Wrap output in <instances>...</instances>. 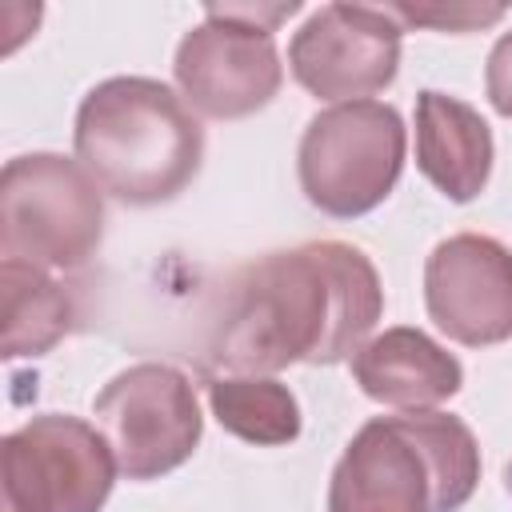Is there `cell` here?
I'll use <instances>...</instances> for the list:
<instances>
[{"instance_id": "cell-1", "label": "cell", "mask_w": 512, "mask_h": 512, "mask_svg": "<svg viewBox=\"0 0 512 512\" xmlns=\"http://www.w3.org/2000/svg\"><path fill=\"white\" fill-rule=\"evenodd\" d=\"M384 316L376 264L344 240H308L244 264L212 320L208 360L232 376L352 360Z\"/></svg>"}, {"instance_id": "cell-2", "label": "cell", "mask_w": 512, "mask_h": 512, "mask_svg": "<svg viewBox=\"0 0 512 512\" xmlns=\"http://www.w3.org/2000/svg\"><path fill=\"white\" fill-rule=\"evenodd\" d=\"M80 168L120 204L176 200L204 164V128L164 80L108 76L84 92L72 124Z\"/></svg>"}, {"instance_id": "cell-3", "label": "cell", "mask_w": 512, "mask_h": 512, "mask_svg": "<svg viewBox=\"0 0 512 512\" xmlns=\"http://www.w3.org/2000/svg\"><path fill=\"white\" fill-rule=\"evenodd\" d=\"M480 484V444L460 416H372L340 452L328 512H460Z\"/></svg>"}, {"instance_id": "cell-4", "label": "cell", "mask_w": 512, "mask_h": 512, "mask_svg": "<svg viewBox=\"0 0 512 512\" xmlns=\"http://www.w3.org/2000/svg\"><path fill=\"white\" fill-rule=\"evenodd\" d=\"M408 156V128L392 104L352 100L316 112L296 148V176L304 200L332 216L356 220L380 208Z\"/></svg>"}, {"instance_id": "cell-5", "label": "cell", "mask_w": 512, "mask_h": 512, "mask_svg": "<svg viewBox=\"0 0 512 512\" xmlns=\"http://www.w3.org/2000/svg\"><path fill=\"white\" fill-rule=\"evenodd\" d=\"M104 240L100 184L60 152L12 156L0 172V256L36 268H84Z\"/></svg>"}, {"instance_id": "cell-6", "label": "cell", "mask_w": 512, "mask_h": 512, "mask_svg": "<svg viewBox=\"0 0 512 512\" xmlns=\"http://www.w3.org/2000/svg\"><path fill=\"white\" fill-rule=\"evenodd\" d=\"M116 472L100 428L40 412L0 440V512H104Z\"/></svg>"}, {"instance_id": "cell-7", "label": "cell", "mask_w": 512, "mask_h": 512, "mask_svg": "<svg viewBox=\"0 0 512 512\" xmlns=\"http://www.w3.org/2000/svg\"><path fill=\"white\" fill-rule=\"evenodd\" d=\"M120 476L160 480L192 460L204 436L196 384L160 360H140L116 372L92 400Z\"/></svg>"}, {"instance_id": "cell-8", "label": "cell", "mask_w": 512, "mask_h": 512, "mask_svg": "<svg viewBox=\"0 0 512 512\" xmlns=\"http://www.w3.org/2000/svg\"><path fill=\"white\" fill-rule=\"evenodd\" d=\"M404 24L372 4H320L288 40L296 84L328 104L372 100L400 72Z\"/></svg>"}, {"instance_id": "cell-9", "label": "cell", "mask_w": 512, "mask_h": 512, "mask_svg": "<svg viewBox=\"0 0 512 512\" xmlns=\"http://www.w3.org/2000/svg\"><path fill=\"white\" fill-rule=\"evenodd\" d=\"M172 80L192 112L208 120H244L276 100L284 64L268 28L240 24L208 4L204 20L176 44Z\"/></svg>"}, {"instance_id": "cell-10", "label": "cell", "mask_w": 512, "mask_h": 512, "mask_svg": "<svg viewBox=\"0 0 512 512\" xmlns=\"http://www.w3.org/2000/svg\"><path fill=\"white\" fill-rule=\"evenodd\" d=\"M428 320L464 348L512 340V248L484 232H456L424 260Z\"/></svg>"}, {"instance_id": "cell-11", "label": "cell", "mask_w": 512, "mask_h": 512, "mask_svg": "<svg viewBox=\"0 0 512 512\" xmlns=\"http://www.w3.org/2000/svg\"><path fill=\"white\" fill-rule=\"evenodd\" d=\"M352 380L376 404L428 412L452 400L464 384L460 360L420 328H384L352 356Z\"/></svg>"}, {"instance_id": "cell-12", "label": "cell", "mask_w": 512, "mask_h": 512, "mask_svg": "<svg viewBox=\"0 0 512 512\" xmlns=\"http://www.w3.org/2000/svg\"><path fill=\"white\" fill-rule=\"evenodd\" d=\"M496 160L488 120L460 96L424 88L416 96V168L452 204H468L488 188Z\"/></svg>"}, {"instance_id": "cell-13", "label": "cell", "mask_w": 512, "mask_h": 512, "mask_svg": "<svg viewBox=\"0 0 512 512\" xmlns=\"http://www.w3.org/2000/svg\"><path fill=\"white\" fill-rule=\"evenodd\" d=\"M0 292H4V360L44 356L52 352L76 324V304L68 288L48 276V268L24 260H0Z\"/></svg>"}, {"instance_id": "cell-14", "label": "cell", "mask_w": 512, "mask_h": 512, "mask_svg": "<svg viewBox=\"0 0 512 512\" xmlns=\"http://www.w3.org/2000/svg\"><path fill=\"white\" fill-rule=\"evenodd\" d=\"M208 408L216 424L244 444L276 448L300 436V404L276 376H212Z\"/></svg>"}, {"instance_id": "cell-15", "label": "cell", "mask_w": 512, "mask_h": 512, "mask_svg": "<svg viewBox=\"0 0 512 512\" xmlns=\"http://www.w3.org/2000/svg\"><path fill=\"white\" fill-rule=\"evenodd\" d=\"M400 24H424L436 32H476L504 20V4H388Z\"/></svg>"}, {"instance_id": "cell-16", "label": "cell", "mask_w": 512, "mask_h": 512, "mask_svg": "<svg viewBox=\"0 0 512 512\" xmlns=\"http://www.w3.org/2000/svg\"><path fill=\"white\" fill-rule=\"evenodd\" d=\"M484 96H488V104L504 120H512V32H500V40L488 52V64H484Z\"/></svg>"}, {"instance_id": "cell-17", "label": "cell", "mask_w": 512, "mask_h": 512, "mask_svg": "<svg viewBox=\"0 0 512 512\" xmlns=\"http://www.w3.org/2000/svg\"><path fill=\"white\" fill-rule=\"evenodd\" d=\"M504 484H508V492H512V460H508V468H504Z\"/></svg>"}]
</instances>
